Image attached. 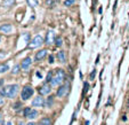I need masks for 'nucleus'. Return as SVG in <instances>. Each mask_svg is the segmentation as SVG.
<instances>
[{
    "label": "nucleus",
    "instance_id": "obj_1",
    "mask_svg": "<svg viewBox=\"0 0 129 125\" xmlns=\"http://www.w3.org/2000/svg\"><path fill=\"white\" fill-rule=\"evenodd\" d=\"M64 78H65V74L62 69H57L55 71V74L53 75V78L50 80V85L51 86H58L61 85L62 83L64 81Z\"/></svg>",
    "mask_w": 129,
    "mask_h": 125
},
{
    "label": "nucleus",
    "instance_id": "obj_2",
    "mask_svg": "<svg viewBox=\"0 0 129 125\" xmlns=\"http://www.w3.org/2000/svg\"><path fill=\"white\" fill-rule=\"evenodd\" d=\"M17 93H18V85L17 84H12V85H8L5 87V96H7V98H15Z\"/></svg>",
    "mask_w": 129,
    "mask_h": 125
},
{
    "label": "nucleus",
    "instance_id": "obj_3",
    "mask_svg": "<svg viewBox=\"0 0 129 125\" xmlns=\"http://www.w3.org/2000/svg\"><path fill=\"white\" fill-rule=\"evenodd\" d=\"M42 44H44V38H42L40 34H37L36 37H33L31 39V41L29 43L27 47L31 49H34V48H38V47L42 46Z\"/></svg>",
    "mask_w": 129,
    "mask_h": 125
},
{
    "label": "nucleus",
    "instance_id": "obj_4",
    "mask_svg": "<svg viewBox=\"0 0 129 125\" xmlns=\"http://www.w3.org/2000/svg\"><path fill=\"white\" fill-rule=\"evenodd\" d=\"M33 95V88L31 86H24L22 90V93H21V98L23 101L29 100L31 96Z\"/></svg>",
    "mask_w": 129,
    "mask_h": 125
},
{
    "label": "nucleus",
    "instance_id": "obj_5",
    "mask_svg": "<svg viewBox=\"0 0 129 125\" xmlns=\"http://www.w3.org/2000/svg\"><path fill=\"white\" fill-rule=\"evenodd\" d=\"M69 92H70V83H65L63 86H61V87L58 88L57 96H58V98H65L69 94Z\"/></svg>",
    "mask_w": 129,
    "mask_h": 125
},
{
    "label": "nucleus",
    "instance_id": "obj_6",
    "mask_svg": "<svg viewBox=\"0 0 129 125\" xmlns=\"http://www.w3.org/2000/svg\"><path fill=\"white\" fill-rule=\"evenodd\" d=\"M55 40H56V37H55V32L53 31V30H49L48 32H47L46 34V39H45V41H46L47 45H51L55 43Z\"/></svg>",
    "mask_w": 129,
    "mask_h": 125
},
{
    "label": "nucleus",
    "instance_id": "obj_7",
    "mask_svg": "<svg viewBox=\"0 0 129 125\" xmlns=\"http://www.w3.org/2000/svg\"><path fill=\"white\" fill-rule=\"evenodd\" d=\"M51 85H49L48 83H46L45 85H42L41 87H40V90H39V92H40V94H42V95H47V94H49L50 93V91H51Z\"/></svg>",
    "mask_w": 129,
    "mask_h": 125
},
{
    "label": "nucleus",
    "instance_id": "obj_8",
    "mask_svg": "<svg viewBox=\"0 0 129 125\" xmlns=\"http://www.w3.org/2000/svg\"><path fill=\"white\" fill-rule=\"evenodd\" d=\"M45 105V100L41 98V96H36L32 101V106L33 107H42Z\"/></svg>",
    "mask_w": 129,
    "mask_h": 125
},
{
    "label": "nucleus",
    "instance_id": "obj_9",
    "mask_svg": "<svg viewBox=\"0 0 129 125\" xmlns=\"http://www.w3.org/2000/svg\"><path fill=\"white\" fill-rule=\"evenodd\" d=\"M13 31V27L12 24H8V23H6V24H3L1 27H0V32H3V33H10V32Z\"/></svg>",
    "mask_w": 129,
    "mask_h": 125
},
{
    "label": "nucleus",
    "instance_id": "obj_10",
    "mask_svg": "<svg viewBox=\"0 0 129 125\" xmlns=\"http://www.w3.org/2000/svg\"><path fill=\"white\" fill-rule=\"evenodd\" d=\"M31 63H32V61H31V59L30 57H26V59H24L22 61V64H21V67H22V69L23 70H29V68L31 67Z\"/></svg>",
    "mask_w": 129,
    "mask_h": 125
},
{
    "label": "nucleus",
    "instance_id": "obj_11",
    "mask_svg": "<svg viewBox=\"0 0 129 125\" xmlns=\"http://www.w3.org/2000/svg\"><path fill=\"white\" fill-rule=\"evenodd\" d=\"M46 55H47V51L46 49H41V51L37 52L36 56H34V60H36V61H40V60H42Z\"/></svg>",
    "mask_w": 129,
    "mask_h": 125
},
{
    "label": "nucleus",
    "instance_id": "obj_12",
    "mask_svg": "<svg viewBox=\"0 0 129 125\" xmlns=\"http://www.w3.org/2000/svg\"><path fill=\"white\" fill-rule=\"evenodd\" d=\"M57 59H58V61L62 62V63L66 62V53L64 51H59L58 53H57Z\"/></svg>",
    "mask_w": 129,
    "mask_h": 125
},
{
    "label": "nucleus",
    "instance_id": "obj_13",
    "mask_svg": "<svg viewBox=\"0 0 129 125\" xmlns=\"http://www.w3.org/2000/svg\"><path fill=\"white\" fill-rule=\"evenodd\" d=\"M53 103H54V95L48 96V98H47V101L45 102V105H46L48 108H50L51 106H53Z\"/></svg>",
    "mask_w": 129,
    "mask_h": 125
},
{
    "label": "nucleus",
    "instance_id": "obj_14",
    "mask_svg": "<svg viewBox=\"0 0 129 125\" xmlns=\"http://www.w3.org/2000/svg\"><path fill=\"white\" fill-rule=\"evenodd\" d=\"M15 4V0H4L3 1V6L4 7H10Z\"/></svg>",
    "mask_w": 129,
    "mask_h": 125
},
{
    "label": "nucleus",
    "instance_id": "obj_15",
    "mask_svg": "<svg viewBox=\"0 0 129 125\" xmlns=\"http://www.w3.org/2000/svg\"><path fill=\"white\" fill-rule=\"evenodd\" d=\"M39 124H41V125H51V120H50V118L45 117V118H42V119L40 120Z\"/></svg>",
    "mask_w": 129,
    "mask_h": 125
},
{
    "label": "nucleus",
    "instance_id": "obj_16",
    "mask_svg": "<svg viewBox=\"0 0 129 125\" xmlns=\"http://www.w3.org/2000/svg\"><path fill=\"white\" fill-rule=\"evenodd\" d=\"M7 70H9V66H8L7 63L0 64V74H4V72H6Z\"/></svg>",
    "mask_w": 129,
    "mask_h": 125
},
{
    "label": "nucleus",
    "instance_id": "obj_17",
    "mask_svg": "<svg viewBox=\"0 0 129 125\" xmlns=\"http://www.w3.org/2000/svg\"><path fill=\"white\" fill-rule=\"evenodd\" d=\"M26 3H27V5L32 8H34V7L38 6V0H26Z\"/></svg>",
    "mask_w": 129,
    "mask_h": 125
},
{
    "label": "nucleus",
    "instance_id": "obj_18",
    "mask_svg": "<svg viewBox=\"0 0 129 125\" xmlns=\"http://www.w3.org/2000/svg\"><path fill=\"white\" fill-rule=\"evenodd\" d=\"M37 116H38V111L37 110H31V113H30V115H29V117L27 118H30V119H34Z\"/></svg>",
    "mask_w": 129,
    "mask_h": 125
},
{
    "label": "nucleus",
    "instance_id": "obj_19",
    "mask_svg": "<svg viewBox=\"0 0 129 125\" xmlns=\"http://www.w3.org/2000/svg\"><path fill=\"white\" fill-rule=\"evenodd\" d=\"M20 68L21 67L18 66V64H16V66L13 68V70H12V74L13 75H16V74H18V71H20Z\"/></svg>",
    "mask_w": 129,
    "mask_h": 125
},
{
    "label": "nucleus",
    "instance_id": "obj_20",
    "mask_svg": "<svg viewBox=\"0 0 129 125\" xmlns=\"http://www.w3.org/2000/svg\"><path fill=\"white\" fill-rule=\"evenodd\" d=\"M51 78H53V71H49L48 75H47V79H46V81H47V83H50Z\"/></svg>",
    "mask_w": 129,
    "mask_h": 125
},
{
    "label": "nucleus",
    "instance_id": "obj_21",
    "mask_svg": "<svg viewBox=\"0 0 129 125\" xmlns=\"http://www.w3.org/2000/svg\"><path fill=\"white\" fill-rule=\"evenodd\" d=\"M23 38H24L25 43H30V33H23Z\"/></svg>",
    "mask_w": 129,
    "mask_h": 125
},
{
    "label": "nucleus",
    "instance_id": "obj_22",
    "mask_svg": "<svg viewBox=\"0 0 129 125\" xmlns=\"http://www.w3.org/2000/svg\"><path fill=\"white\" fill-rule=\"evenodd\" d=\"M74 4V0H65L64 1V6H72Z\"/></svg>",
    "mask_w": 129,
    "mask_h": 125
},
{
    "label": "nucleus",
    "instance_id": "obj_23",
    "mask_svg": "<svg viewBox=\"0 0 129 125\" xmlns=\"http://www.w3.org/2000/svg\"><path fill=\"white\" fill-rule=\"evenodd\" d=\"M31 110H32L31 108H25V109H24V116H25V117H29V115H30V113H31Z\"/></svg>",
    "mask_w": 129,
    "mask_h": 125
},
{
    "label": "nucleus",
    "instance_id": "obj_24",
    "mask_svg": "<svg viewBox=\"0 0 129 125\" xmlns=\"http://www.w3.org/2000/svg\"><path fill=\"white\" fill-rule=\"evenodd\" d=\"M55 43H56V46H62V38L57 37L56 40H55Z\"/></svg>",
    "mask_w": 129,
    "mask_h": 125
},
{
    "label": "nucleus",
    "instance_id": "obj_25",
    "mask_svg": "<svg viewBox=\"0 0 129 125\" xmlns=\"http://www.w3.org/2000/svg\"><path fill=\"white\" fill-rule=\"evenodd\" d=\"M13 108L15 109V110H18V109L21 108V102H16V103H14V107Z\"/></svg>",
    "mask_w": 129,
    "mask_h": 125
},
{
    "label": "nucleus",
    "instance_id": "obj_26",
    "mask_svg": "<svg viewBox=\"0 0 129 125\" xmlns=\"http://www.w3.org/2000/svg\"><path fill=\"white\" fill-rule=\"evenodd\" d=\"M95 75H96V70H93V71H91V74H90V76H89L90 80H93V79L95 78Z\"/></svg>",
    "mask_w": 129,
    "mask_h": 125
},
{
    "label": "nucleus",
    "instance_id": "obj_27",
    "mask_svg": "<svg viewBox=\"0 0 129 125\" xmlns=\"http://www.w3.org/2000/svg\"><path fill=\"white\" fill-rule=\"evenodd\" d=\"M88 87H89V84H88V83H85V88H83V94H86V93H87V91H88Z\"/></svg>",
    "mask_w": 129,
    "mask_h": 125
},
{
    "label": "nucleus",
    "instance_id": "obj_28",
    "mask_svg": "<svg viewBox=\"0 0 129 125\" xmlns=\"http://www.w3.org/2000/svg\"><path fill=\"white\" fill-rule=\"evenodd\" d=\"M4 103H5V101H4V96L0 95V106H3Z\"/></svg>",
    "mask_w": 129,
    "mask_h": 125
},
{
    "label": "nucleus",
    "instance_id": "obj_29",
    "mask_svg": "<svg viewBox=\"0 0 129 125\" xmlns=\"http://www.w3.org/2000/svg\"><path fill=\"white\" fill-rule=\"evenodd\" d=\"M53 62H54V56L50 55V56H49V63H53Z\"/></svg>",
    "mask_w": 129,
    "mask_h": 125
},
{
    "label": "nucleus",
    "instance_id": "obj_30",
    "mask_svg": "<svg viewBox=\"0 0 129 125\" xmlns=\"http://www.w3.org/2000/svg\"><path fill=\"white\" fill-rule=\"evenodd\" d=\"M1 123H3V115L0 114V124H1Z\"/></svg>",
    "mask_w": 129,
    "mask_h": 125
},
{
    "label": "nucleus",
    "instance_id": "obj_31",
    "mask_svg": "<svg viewBox=\"0 0 129 125\" xmlns=\"http://www.w3.org/2000/svg\"><path fill=\"white\" fill-rule=\"evenodd\" d=\"M27 125H34V124H33V123H29V124H27Z\"/></svg>",
    "mask_w": 129,
    "mask_h": 125
},
{
    "label": "nucleus",
    "instance_id": "obj_32",
    "mask_svg": "<svg viewBox=\"0 0 129 125\" xmlns=\"http://www.w3.org/2000/svg\"><path fill=\"white\" fill-rule=\"evenodd\" d=\"M18 125H24V123H20V124H18Z\"/></svg>",
    "mask_w": 129,
    "mask_h": 125
},
{
    "label": "nucleus",
    "instance_id": "obj_33",
    "mask_svg": "<svg viewBox=\"0 0 129 125\" xmlns=\"http://www.w3.org/2000/svg\"><path fill=\"white\" fill-rule=\"evenodd\" d=\"M7 125H12V123H10V122H9V123H8V124H7Z\"/></svg>",
    "mask_w": 129,
    "mask_h": 125
},
{
    "label": "nucleus",
    "instance_id": "obj_34",
    "mask_svg": "<svg viewBox=\"0 0 129 125\" xmlns=\"http://www.w3.org/2000/svg\"><path fill=\"white\" fill-rule=\"evenodd\" d=\"M0 43H1V36H0Z\"/></svg>",
    "mask_w": 129,
    "mask_h": 125
},
{
    "label": "nucleus",
    "instance_id": "obj_35",
    "mask_svg": "<svg viewBox=\"0 0 129 125\" xmlns=\"http://www.w3.org/2000/svg\"><path fill=\"white\" fill-rule=\"evenodd\" d=\"M1 125H5V124H4V123H1Z\"/></svg>",
    "mask_w": 129,
    "mask_h": 125
},
{
    "label": "nucleus",
    "instance_id": "obj_36",
    "mask_svg": "<svg viewBox=\"0 0 129 125\" xmlns=\"http://www.w3.org/2000/svg\"><path fill=\"white\" fill-rule=\"evenodd\" d=\"M38 125H41V124H38Z\"/></svg>",
    "mask_w": 129,
    "mask_h": 125
}]
</instances>
